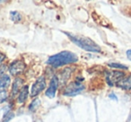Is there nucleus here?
Masks as SVG:
<instances>
[{
	"label": "nucleus",
	"mask_w": 131,
	"mask_h": 122,
	"mask_svg": "<svg viewBox=\"0 0 131 122\" xmlns=\"http://www.w3.org/2000/svg\"><path fill=\"white\" fill-rule=\"evenodd\" d=\"M10 77L8 75H4L0 78V93H6V90L10 84Z\"/></svg>",
	"instance_id": "1a4fd4ad"
},
{
	"label": "nucleus",
	"mask_w": 131,
	"mask_h": 122,
	"mask_svg": "<svg viewBox=\"0 0 131 122\" xmlns=\"http://www.w3.org/2000/svg\"><path fill=\"white\" fill-rule=\"evenodd\" d=\"M58 79L57 76H54L51 79L49 87L46 91V95L48 97H49V98H54L55 94H56L57 89H58Z\"/></svg>",
	"instance_id": "0eeeda50"
},
{
	"label": "nucleus",
	"mask_w": 131,
	"mask_h": 122,
	"mask_svg": "<svg viewBox=\"0 0 131 122\" xmlns=\"http://www.w3.org/2000/svg\"><path fill=\"white\" fill-rule=\"evenodd\" d=\"M46 86V80L44 78V76H40L35 83L33 84L32 87H31V97H34L37 96L40 93H41L42 91L44 90Z\"/></svg>",
	"instance_id": "20e7f679"
},
{
	"label": "nucleus",
	"mask_w": 131,
	"mask_h": 122,
	"mask_svg": "<svg viewBox=\"0 0 131 122\" xmlns=\"http://www.w3.org/2000/svg\"><path fill=\"white\" fill-rule=\"evenodd\" d=\"M6 71V65H3V66H0V77L1 76H4V74L5 72Z\"/></svg>",
	"instance_id": "2eb2a0df"
},
{
	"label": "nucleus",
	"mask_w": 131,
	"mask_h": 122,
	"mask_svg": "<svg viewBox=\"0 0 131 122\" xmlns=\"http://www.w3.org/2000/svg\"><path fill=\"white\" fill-rule=\"evenodd\" d=\"M124 76V73L119 71H112L110 72L107 75V83L111 86H112L114 84H118Z\"/></svg>",
	"instance_id": "423d86ee"
},
{
	"label": "nucleus",
	"mask_w": 131,
	"mask_h": 122,
	"mask_svg": "<svg viewBox=\"0 0 131 122\" xmlns=\"http://www.w3.org/2000/svg\"><path fill=\"white\" fill-rule=\"evenodd\" d=\"M117 86L126 91L131 90V75H128L127 76L123 77L119 82L117 84Z\"/></svg>",
	"instance_id": "6e6552de"
},
{
	"label": "nucleus",
	"mask_w": 131,
	"mask_h": 122,
	"mask_svg": "<svg viewBox=\"0 0 131 122\" xmlns=\"http://www.w3.org/2000/svg\"><path fill=\"white\" fill-rule=\"evenodd\" d=\"M5 58H6V56H5L4 54H2V53H0V64L4 61Z\"/></svg>",
	"instance_id": "dca6fc26"
},
{
	"label": "nucleus",
	"mask_w": 131,
	"mask_h": 122,
	"mask_svg": "<svg viewBox=\"0 0 131 122\" xmlns=\"http://www.w3.org/2000/svg\"><path fill=\"white\" fill-rule=\"evenodd\" d=\"M109 66L113 68H116V69H127V66H125L123 64H120V63H116V62H111L108 63Z\"/></svg>",
	"instance_id": "ddd939ff"
},
{
	"label": "nucleus",
	"mask_w": 131,
	"mask_h": 122,
	"mask_svg": "<svg viewBox=\"0 0 131 122\" xmlns=\"http://www.w3.org/2000/svg\"><path fill=\"white\" fill-rule=\"evenodd\" d=\"M25 64H24V61L22 60H16V61H14L11 65L9 66V72L11 75H21L23 72L25 70Z\"/></svg>",
	"instance_id": "39448f33"
},
{
	"label": "nucleus",
	"mask_w": 131,
	"mask_h": 122,
	"mask_svg": "<svg viewBox=\"0 0 131 122\" xmlns=\"http://www.w3.org/2000/svg\"><path fill=\"white\" fill-rule=\"evenodd\" d=\"M85 86L80 82H73L68 84L64 90V95L66 96H75L78 93H82Z\"/></svg>",
	"instance_id": "7ed1b4c3"
},
{
	"label": "nucleus",
	"mask_w": 131,
	"mask_h": 122,
	"mask_svg": "<svg viewBox=\"0 0 131 122\" xmlns=\"http://www.w3.org/2000/svg\"><path fill=\"white\" fill-rule=\"evenodd\" d=\"M28 93H29V87H28L27 85H24V87L21 89L20 94H19L18 99H17L18 102H20V103H24V102L26 101V99H27Z\"/></svg>",
	"instance_id": "9d476101"
},
{
	"label": "nucleus",
	"mask_w": 131,
	"mask_h": 122,
	"mask_svg": "<svg viewBox=\"0 0 131 122\" xmlns=\"http://www.w3.org/2000/svg\"><path fill=\"white\" fill-rule=\"evenodd\" d=\"M65 34L68 35V38L71 40L72 42L77 44L78 47H80L81 49H84V50L95 52V53L102 51V49L100 48V46L97 45L94 41H93L91 39L87 38V37L77 36V35H73L69 32H65Z\"/></svg>",
	"instance_id": "f03ea898"
},
{
	"label": "nucleus",
	"mask_w": 131,
	"mask_h": 122,
	"mask_svg": "<svg viewBox=\"0 0 131 122\" xmlns=\"http://www.w3.org/2000/svg\"><path fill=\"white\" fill-rule=\"evenodd\" d=\"M10 18L13 22L15 23H19L22 21V15L19 12H16V11H12L10 13Z\"/></svg>",
	"instance_id": "f8f14e48"
},
{
	"label": "nucleus",
	"mask_w": 131,
	"mask_h": 122,
	"mask_svg": "<svg viewBox=\"0 0 131 122\" xmlns=\"http://www.w3.org/2000/svg\"><path fill=\"white\" fill-rule=\"evenodd\" d=\"M40 100H39V99H35V100L31 103V105L29 106V109L31 111H34L35 109L38 108V106L40 105Z\"/></svg>",
	"instance_id": "4468645a"
},
{
	"label": "nucleus",
	"mask_w": 131,
	"mask_h": 122,
	"mask_svg": "<svg viewBox=\"0 0 131 122\" xmlns=\"http://www.w3.org/2000/svg\"><path fill=\"white\" fill-rule=\"evenodd\" d=\"M22 79L20 78H16L15 80V82H14V84H13V89H12V93H13V95L16 94L17 93H18V91L20 90V87L21 85H22Z\"/></svg>",
	"instance_id": "9b49d317"
},
{
	"label": "nucleus",
	"mask_w": 131,
	"mask_h": 122,
	"mask_svg": "<svg viewBox=\"0 0 131 122\" xmlns=\"http://www.w3.org/2000/svg\"><path fill=\"white\" fill-rule=\"evenodd\" d=\"M78 58L73 52L70 51H61L56 55L49 57L47 60V64L50 65L53 68H59V66H65L68 64L77 62Z\"/></svg>",
	"instance_id": "f257e3e1"
},
{
	"label": "nucleus",
	"mask_w": 131,
	"mask_h": 122,
	"mask_svg": "<svg viewBox=\"0 0 131 122\" xmlns=\"http://www.w3.org/2000/svg\"><path fill=\"white\" fill-rule=\"evenodd\" d=\"M109 97H110V98H111V99H112V100H118V99H117V96H116V95H115V94H113V93H111V94H110L109 95Z\"/></svg>",
	"instance_id": "a211bd4d"
},
{
	"label": "nucleus",
	"mask_w": 131,
	"mask_h": 122,
	"mask_svg": "<svg viewBox=\"0 0 131 122\" xmlns=\"http://www.w3.org/2000/svg\"><path fill=\"white\" fill-rule=\"evenodd\" d=\"M127 58L131 61V49H128V50L127 51Z\"/></svg>",
	"instance_id": "f3484780"
}]
</instances>
